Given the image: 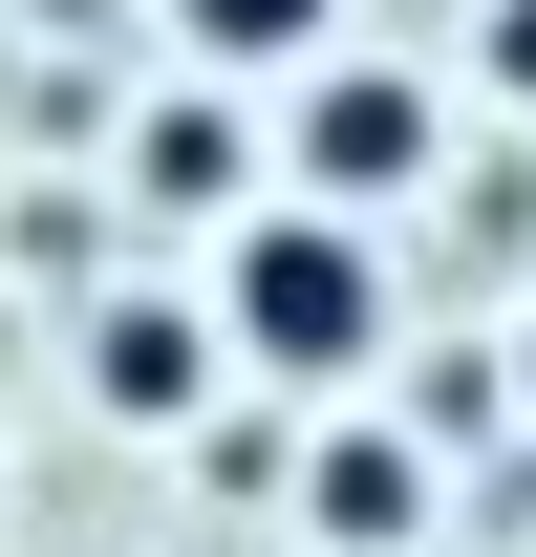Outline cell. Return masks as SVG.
<instances>
[{"label":"cell","mask_w":536,"mask_h":557,"mask_svg":"<svg viewBox=\"0 0 536 557\" xmlns=\"http://www.w3.org/2000/svg\"><path fill=\"white\" fill-rule=\"evenodd\" d=\"M215 344L258 364V386H365V364H387V258H365V214L258 194L215 236Z\"/></svg>","instance_id":"cell-1"},{"label":"cell","mask_w":536,"mask_h":557,"mask_svg":"<svg viewBox=\"0 0 536 557\" xmlns=\"http://www.w3.org/2000/svg\"><path fill=\"white\" fill-rule=\"evenodd\" d=\"M279 172H301L322 214L429 194V172H451V108H429V65H365V44H322V65L279 86Z\"/></svg>","instance_id":"cell-2"},{"label":"cell","mask_w":536,"mask_h":557,"mask_svg":"<svg viewBox=\"0 0 536 557\" xmlns=\"http://www.w3.org/2000/svg\"><path fill=\"white\" fill-rule=\"evenodd\" d=\"M215 386H236V344H215V278H194V300H172V278H130V300L86 322V408H108V429H194Z\"/></svg>","instance_id":"cell-3"},{"label":"cell","mask_w":536,"mask_h":557,"mask_svg":"<svg viewBox=\"0 0 536 557\" xmlns=\"http://www.w3.org/2000/svg\"><path fill=\"white\" fill-rule=\"evenodd\" d=\"M301 536L322 557H407L429 536V429H301Z\"/></svg>","instance_id":"cell-4"},{"label":"cell","mask_w":536,"mask_h":557,"mask_svg":"<svg viewBox=\"0 0 536 557\" xmlns=\"http://www.w3.org/2000/svg\"><path fill=\"white\" fill-rule=\"evenodd\" d=\"M130 194L150 214H236V194H258V129H236V108H150V129H130Z\"/></svg>","instance_id":"cell-5"},{"label":"cell","mask_w":536,"mask_h":557,"mask_svg":"<svg viewBox=\"0 0 536 557\" xmlns=\"http://www.w3.org/2000/svg\"><path fill=\"white\" fill-rule=\"evenodd\" d=\"M172 44H194V65H322L343 0H172Z\"/></svg>","instance_id":"cell-6"},{"label":"cell","mask_w":536,"mask_h":557,"mask_svg":"<svg viewBox=\"0 0 536 557\" xmlns=\"http://www.w3.org/2000/svg\"><path fill=\"white\" fill-rule=\"evenodd\" d=\"M472 86H494V108H536V0H472Z\"/></svg>","instance_id":"cell-7"},{"label":"cell","mask_w":536,"mask_h":557,"mask_svg":"<svg viewBox=\"0 0 536 557\" xmlns=\"http://www.w3.org/2000/svg\"><path fill=\"white\" fill-rule=\"evenodd\" d=\"M515 408H536V344H515Z\"/></svg>","instance_id":"cell-8"}]
</instances>
